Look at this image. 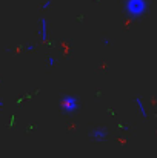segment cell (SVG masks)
<instances>
[{"label": "cell", "instance_id": "5b68a950", "mask_svg": "<svg viewBox=\"0 0 157 158\" xmlns=\"http://www.w3.org/2000/svg\"><path fill=\"white\" fill-rule=\"evenodd\" d=\"M136 103H137V106H139L140 115H142L143 118H146V117H148V114H146V109H145V105H143V100H142L140 97H137V98H136Z\"/></svg>", "mask_w": 157, "mask_h": 158}, {"label": "cell", "instance_id": "8992f818", "mask_svg": "<svg viewBox=\"0 0 157 158\" xmlns=\"http://www.w3.org/2000/svg\"><path fill=\"white\" fill-rule=\"evenodd\" d=\"M55 64V58L54 57H48V66H54Z\"/></svg>", "mask_w": 157, "mask_h": 158}, {"label": "cell", "instance_id": "ba28073f", "mask_svg": "<svg viewBox=\"0 0 157 158\" xmlns=\"http://www.w3.org/2000/svg\"><path fill=\"white\" fill-rule=\"evenodd\" d=\"M26 51H34V45H28L26 46Z\"/></svg>", "mask_w": 157, "mask_h": 158}, {"label": "cell", "instance_id": "3957f363", "mask_svg": "<svg viewBox=\"0 0 157 158\" xmlns=\"http://www.w3.org/2000/svg\"><path fill=\"white\" fill-rule=\"evenodd\" d=\"M106 137H108V132L105 129L97 127V129H93L91 131V138L96 140V141H103V140H106Z\"/></svg>", "mask_w": 157, "mask_h": 158}, {"label": "cell", "instance_id": "277c9868", "mask_svg": "<svg viewBox=\"0 0 157 158\" xmlns=\"http://www.w3.org/2000/svg\"><path fill=\"white\" fill-rule=\"evenodd\" d=\"M40 40L43 43H46V40H48V22L45 17L40 19Z\"/></svg>", "mask_w": 157, "mask_h": 158}, {"label": "cell", "instance_id": "52a82bcc", "mask_svg": "<svg viewBox=\"0 0 157 158\" xmlns=\"http://www.w3.org/2000/svg\"><path fill=\"white\" fill-rule=\"evenodd\" d=\"M50 6H51V0H46V2L42 5V8H43V9H46V8H50Z\"/></svg>", "mask_w": 157, "mask_h": 158}, {"label": "cell", "instance_id": "7a4b0ae2", "mask_svg": "<svg viewBox=\"0 0 157 158\" xmlns=\"http://www.w3.org/2000/svg\"><path fill=\"white\" fill-rule=\"evenodd\" d=\"M60 109L63 114L66 115H72L79 110V100L77 97L71 95V94H65L62 95V100H60Z\"/></svg>", "mask_w": 157, "mask_h": 158}, {"label": "cell", "instance_id": "6da1fadb", "mask_svg": "<svg viewBox=\"0 0 157 158\" xmlns=\"http://www.w3.org/2000/svg\"><path fill=\"white\" fill-rule=\"evenodd\" d=\"M123 8H125V12L129 17L137 19V17H142V15L146 14V11H148V0H125Z\"/></svg>", "mask_w": 157, "mask_h": 158}]
</instances>
